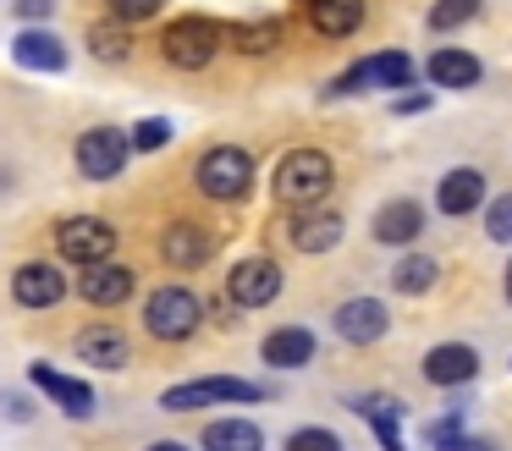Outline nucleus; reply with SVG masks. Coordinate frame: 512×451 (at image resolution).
<instances>
[{
    "label": "nucleus",
    "instance_id": "33",
    "mask_svg": "<svg viewBox=\"0 0 512 451\" xmlns=\"http://www.w3.org/2000/svg\"><path fill=\"white\" fill-rule=\"evenodd\" d=\"M111 6V22H122V28H133V22H149V17H160V6L166 0H105Z\"/></svg>",
    "mask_w": 512,
    "mask_h": 451
},
{
    "label": "nucleus",
    "instance_id": "11",
    "mask_svg": "<svg viewBox=\"0 0 512 451\" xmlns=\"http://www.w3.org/2000/svg\"><path fill=\"white\" fill-rule=\"evenodd\" d=\"M28 380H34L39 391H45L67 418H94V402H100V396H94V385H89V380L56 374V363H28Z\"/></svg>",
    "mask_w": 512,
    "mask_h": 451
},
{
    "label": "nucleus",
    "instance_id": "25",
    "mask_svg": "<svg viewBox=\"0 0 512 451\" xmlns=\"http://www.w3.org/2000/svg\"><path fill=\"white\" fill-rule=\"evenodd\" d=\"M424 77H430L435 88H474L479 83V55H468V50H435L430 61H424Z\"/></svg>",
    "mask_w": 512,
    "mask_h": 451
},
{
    "label": "nucleus",
    "instance_id": "5",
    "mask_svg": "<svg viewBox=\"0 0 512 451\" xmlns=\"http://www.w3.org/2000/svg\"><path fill=\"white\" fill-rule=\"evenodd\" d=\"M160 50H166V61L177 72H204L215 61V50H221V28L210 17H177L160 33Z\"/></svg>",
    "mask_w": 512,
    "mask_h": 451
},
{
    "label": "nucleus",
    "instance_id": "24",
    "mask_svg": "<svg viewBox=\"0 0 512 451\" xmlns=\"http://www.w3.org/2000/svg\"><path fill=\"white\" fill-rule=\"evenodd\" d=\"M204 451H265V435H259L254 418H215L204 424Z\"/></svg>",
    "mask_w": 512,
    "mask_h": 451
},
{
    "label": "nucleus",
    "instance_id": "38",
    "mask_svg": "<svg viewBox=\"0 0 512 451\" xmlns=\"http://www.w3.org/2000/svg\"><path fill=\"white\" fill-rule=\"evenodd\" d=\"M144 451H188L182 440H155V446H144Z\"/></svg>",
    "mask_w": 512,
    "mask_h": 451
},
{
    "label": "nucleus",
    "instance_id": "28",
    "mask_svg": "<svg viewBox=\"0 0 512 451\" xmlns=\"http://www.w3.org/2000/svg\"><path fill=\"white\" fill-rule=\"evenodd\" d=\"M89 55H94V61H127L122 22H94V28H89Z\"/></svg>",
    "mask_w": 512,
    "mask_h": 451
},
{
    "label": "nucleus",
    "instance_id": "10",
    "mask_svg": "<svg viewBox=\"0 0 512 451\" xmlns=\"http://www.w3.org/2000/svg\"><path fill=\"white\" fill-rule=\"evenodd\" d=\"M331 325H336V336H342L347 347H369V341H380L391 330V314H386L380 297H347V303L331 314Z\"/></svg>",
    "mask_w": 512,
    "mask_h": 451
},
{
    "label": "nucleus",
    "instance_id": "1",
    "mask_svg": "<svg viewBox=\"0 0 512 451\" xmlns=\"http://www.w3.org/2000/svg\"><path fill=\"white\" fill-rule=\"evenodd\" d=\"M336 182V165L325 149H292L287 160L276 165V198L292 209H309V204H325Z\"/></svg>",
    "mask_w": 512,
    "mask_h": 451
},
{
    "label": "nucleus",
    "instance_id": "29",
    "mask_svg": "<svg viewBox=\"0 0 512 451\" xmlns=\"http://www.w3.org/2000/svg\"><path fill=\"white\" fill-rule=\"evenodd\" d=\"M166 143H171V121L166 116H144L133 132H127V149L133 154H155V149H166Z\"/></svg>",
    "mask_w": 512,
    "mask_h": 451
},
{
    "label": "nucleus",
    "instance_id": "31",
    "mask_svg": "<svg viewBox=\"0 0 512 451\" xmlns=\"http://www.w3.org/2000/svg\"><path fill=\"white\" fill-rule=\"evenodd\" d=\"M281 451H342V435L325 429V424H303V429H292V435H287V446H281Z\"/></svg>",
    "mask_w": 512,
    "mask_h": 451
},
{
    "label": "nucleus",
    "instance_id": "37",
    "mask_svg": "<svg viewBox=\"0 0 512 451\" xmlns=\"http://www.w3.org/2000/svg\"><path fill=\"white\" fill-rule=\"evenodd\" d=\"M0 407H6V418H17V424H28V418H34L23 396H0Z\"/></svg>",
    "mask_w": 512,
    "mask_h": 451
},
{
    "label": "nucleus",
    "instance_id": "35",
    "mask_svg": "<svg viewBox=\"0 0 512 451\" xmlns=\"http://www.w3.org/2000/svg\"><path fill=\"white\" fill-rule=\"evenodd\" d=\"M50 11H56V0H17V17H28V22L50 17Z\"/></svg>",
    "mask_w": 512,
    "mask_h": 451
},
{
    "label": "nucleus",
    "instance_id": "4",
    "mask_svg": "<svg viewBox=\"0 0 512 451\" xmlns=\"http://www.w3.org/2000/svg\"><path fill=\"white\" fill-rule=\"evenodd\" d=\"M265 385L254 380H237V374H210V380H188V385H171L160 396L166 413H193V407H215V402H265Z\"/></svg>",
    "mask_w": 512,
    "mask_h": 451
},
{
    "label": "nucleus",
    "instance_id": "16",
    "mask_svg": "<svg viewBox=\"0 0 512 451\" xmlns=\"http://www.w3.org/2000/svg\"><path fill=\"white\" fill-rule=\"evenodd\" d=\"M12 297L23 308H56L61 297H67V275H61L56 264L34 259V264H23V270L12 275Z\"/></svg>",
    "mask_w": 512,
    "mask_h": 451
},
{
    "label": "nucleus",
    "instance_id": "27",
    "mask_svg": "<svg viewBox=\"0 0 512 451\" xmlns=\"http://www.w3.org/2000/svg\"><path fill=\"white\" fill-rule=\"evenodd\" d=\"M232 50H243V55H265V50H276L281 44V22L276 17H259V22H243V28H226L221 33Z\"/></svg>",
    "mask_w": 512,
    "mask_h": 451
},
{
    "label": "nucleus",
    "instance_id": "36",
    "mask_svg": "<svg viewBox=\"0 0 512 451\" xmlns=\"http://www.w3.org/2000/svg\"><path fill=\"white\" fill-rule=\"evenodd\" d=\"M430 110V94H402L397 99V116H424Z\"/></svg>",
    "mask_w": 512,
    "mask_h": 451
},
{
    "label": "nucleus",
    "instance_id": "39",
    "mask_svg": "<svg viewBox=\"0 0 512 451\" xmlns=\"http://www.w3.org/2000/svg\"><path fill=\"white\" fill-rule=\"evenodd\" d=\"M507 303H512V264H507Z\"/></svg>",
    "mask_w": 512,
    "mask_h": 451
},
{
    "label": "nucleus",
    "instance_id": "3",
    "mask_svg": "<svg viewBox=\"0 0 512 451\" xmlns=\"http://www.w3.org/2000/svg\"><path fill=\"white\" fill-rule=\"evenodd\" d=\"M199 319H204V303H199V292L182 286V281L155 286L149 303H144V325L155 341H188L193 330H199Z\"/></svg>",
    "mask_w": 512,
    "mask_h": 451
},
{
    "label": "nucleus",
    "instance_id": "30",
    "mask_svg": "<svg viewBox=\"0 0 512 451\" xmlns=\"http://www.w3.org/2000/svg\"><path fill=\"white\" fill-rule=\"evenodd\" d=\"M479 17V0H435L430 6V28L435 33H452V28H463V22H474Z\"/></svg>",
    "mask_w": 512,
    "mask_h": 451
},
{
    "label": "nucleus",
    "instance_id": "14",
    "mask_svg": "<svg viewBox=\"0 0 512 451\" xmlns=\"http://www.w3.org/2000/svg\"><path fill=\"white\" fill-rule=\"evenodd\" d=\"M215 253V231L193 226V220H177V226H166V237H160V259L171 264V270H199V264H210Z\"/></svg>",
    "mask_w": 512,
    "mask_h": 451
},
{
    "label": "nucleus",
    "instance_id": "22",
    "mask_svg": "<svg viewBox=\"0 0 512 451\" xmlns=\"http://www.w3.org/2000/svg\"><path fill=\"white\" fill-rule=\"evenodd\" d=\"M12 61L28 66V72H61V66H67V44L45 28H23L12 39Z\"/></svg>",
    "mask_w": 512,
    "mask_h": 451
},
{
    "label": "nucleus",
    "instance_id": "34",
    "mask_svg": "<svg viewBox=\"0 0 512 451\" xmlns=\"http://www.w3.org/2000/svg\"><path fill=\"white\" fill-rule=\"evenodd\" d=\"M435 451H496L490 440H479V435H452V440H441Z\"/></svg>",
    "mask_w": 512,
    "mask_h": 451
},
{
    "label": "nucleus",
    "instance_id": "6",
    "mask_svg": "<svg viewBox=\"0 0 512 451\" xmlns=\"http://www.w3.org/2000/svg\"><path fill=\"white\" fill-rule=\"evenodd\" d=\"M56 248H61V259H72V264H105L111 259V248H116V226L111 220H100V215H67L56 226Z\"/></svg>",
    "mask_w": 512,
    "mask_h": 451
},
{
    "label": "nucleus",
    "instance_id": "19",
    "mask_svg": "<svg viewBox=\"0 0 512 451\" xmlns=\"http://www.w3.org/2000/svg\"><path fill=\"white\" fill-rule=\"evenodd\" d=\"M314 347H320V341H314L309 325H281L259 341V358H265L270 369H303V363L314 358Z\"/></svg>",
    "mask_w": 512,
    "mask_h": 451
},
{
    "label": "nucleus",
    "instance_id": "20",
    "mask_svg": "<svg viewBox=\"0 0 512 451\" xmlns=\"http://www.w3.org/2000/svg\"><path fill=\"white\" fill-rule=\"evenodd\" d=\"M375 242H386V248H408L413 237H424V209L413 204V198H391V204H380L375 215Z\"/></svg>",
    "mask_w": 512,
    "mask_h": 451
},
{
    "label": "nucleus",
    "instance_id": "21",
    "mask_svg": "<svg viewBox=\"0 0 512 451\" xmlns=\"http://www.w3.org/2000/svg\"><path fill=\"white\" fill-rule=\"evenodd\" d=\"M72 347H78V358L89 363V369H127V352H133L122 336V325H89Z\"/></svg>",
    "mask_w": 512,
    "mask_h": 451
},
{
    "label": "nucleus",
    "instance_id": "13",
    "mask_svg": "<svg viewBox=\"0 0 512 451\" xmlns=\"http://www.w3.org/2000/svg\"><path fill=\"white\" fill-rule=\"evenodd\" d=\"M287 237L298 253H331L342 242V215L331 204H309V209H292L287 220Z\"/></svg>",
    "mask_w": 512,
    "mask_h": 451
},
{
    "label": "nucleus",
    "instance_id": "2",
    "mask_svg": "<svg viewBox=\"0 0 512 451\" xmlns=\"http://www.w3.org/2000/svg\"><path fill=\"white\" fill-rule=\"evenodd\" d=\"M193 182H199V193L215 198V204H243V198L254 193V154L237 149V143H215V149H204Z\"/></svg>",
    "mask_w": 512,
    "mask_h": 451
},
{
    "label": "nucleus",
    "instance_id": "26",
    "mask_svg": "<svg viewBox=\"0 0 512 451\" xmlns=\"http://www.w3.org/2000/svg\"><path fill=\"white\" fill-rule=\"evenodd\" d=\"M435 281H441V264H435L430 253H408V259H397V270H391V286L408 292V297H424Z\"/></svg>",
    "mask_w": 512,
    "mask_h": 451
},
{
    "label": "nucleus",
    "instance_id": "17",
    "mask_svg": "<svg viewBox=\"0 0 512 451\" xmlns=\"http://www.w3.org/2000/svg\"><path fill=\"white\" fill-rule=\"evenodd\" d=\"M303 11H309V28L320 39H353L369 22L364 0H303Z\"/></svg>",
    "mask_w": 512,
    "mask_h": 451
},
{
    "label": "nucleus",
    "instance_id": "12",
    "mask_svg": "<svg viewBox=\"0 0 512 451\" xmlns=\"http://www.w3.org/2000/svg\"><path fill=\"white\" fill-rule=\"evenodd\" d=\"M424 380L435 385V391H452V385H474L479 374V352L468 347V341H441V347L424 352Z\"/></svg>",
    "mask_w": 512,
    "mask_h": 451
},
{
    "label": "nucleus",
    "instance_id": "7",
    "mask_svg": "<svg viewBox=\"0 0 512 451\" xmlns=\"http://www.w3.org/2000/svg\"><path fill=\"white\" fill-rule=\"evenodd\" d=\"M413 72H419V61H413L408 50H375L358 66H347L331 83V94H353V88H408Z\"/></svg>",
    "mask_w": 512,
    "mask_h": 451
},
{
    "label": "nucleus",
    "instance_id": "8",
    "mask_svg": "<svg viewBox=\"0 0 512 451\" xmlns=\"http://www.w3.org/2000/svg\"><path fill=\"white\" fill-rule=\"evenodd\" d=\"M281 286H287V275H281L276 259H237L232 275H226V297H232L237 308H265V303H276Z\"/></svg>",
    "mask_w": 512,
    "mask_h": 451
},
{
    "label": "nucleus",
    "instance_id": "18",
    "mask_svg": "<svg viewBox=\"0 0 512 451\" xmlns=\"http://www.w3.org/2000/svg\"><path fill=\"white\" fill-rule=\"evenodd\" d=\"M485 204V176L474 171V165H457V171L441 176V187H435V209L441 215H474V209Z\"/></svg>",
    "mask_w": 512,
    "mask_h": 451
},
{
    "label": "nucleus",
    "instance_id": "23",
    "mask_svg": "<svg viewBox=\"0 0 512 451\" xmlns=\"http://www.w3.org/2000/svg\"><path fill=\"white\" fill-rule=\"evenodd\" d=\"M358 418H364V424L369 429H375V435H380V451H408V446H402V402H397V396H358Z\"/></svg>",
    "mask_w": 512,
    "mask_h": 451
},
{
    "label": "nucleus",
    "instance_id": "9",
    "mask_svg": "<svg viewBox=\"0 0 512 451\" xmlns=\"http://www.w3.org/2000/svg\"><path fill=\"white\" fill-rule=\"evenodd\" d=\"M127 160H133V149H127V132H116V127H89L78 138V171L89 176V182L122 176Z\"/></svg>",
    "mask_w": 512,
    "mask_h": 451
},
{
    "label": "nucleus",
    "instance_id": "15",
    "mask_svg": "<svg viewBox=\"0 0 512 451\" xmlns=\"http://www.w3.org/2000/svg\"><path fill=\"white\" fill-rule=\"evenodd\" d=\"M133 286H138V275L127 270V264H89L83 270V281H78V297L83 303H94V308H116V303H127L133 297Z\"/></svg>",
    "mask_w": 512,
    "mask_h": 451
},
{
    "label": "nucleus",
    "instance_id": "32",
    "mask_svg": "<svg viewBox=\"0 0 512 451\" xmlns=\"http://www.w3.org/2000/svg\"><path fill=\"white\" fill-rule=\"evenodd\" d=\"M485 237L490 242H512V193H496L485 204Z\"/></svg>",
    "mask_w": 512,
    "mask_h": 451
}]
</instances>
